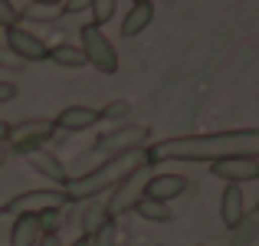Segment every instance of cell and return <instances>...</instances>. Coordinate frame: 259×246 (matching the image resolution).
<instances>
[{
  "label": "cell",
  "mask_w": 259,
  "mask_h": 246,
  "mask_svg": "<svg viewBox=\"0 0 259 246\" xmlns=\"http://www.w3.org/2000/svg\"><path fill=\"white\" fill-rule=\"evenodd\" d=\"M148 164H187V161H227V158H259V128H230L210 135H174L158 138L145 148Z\"/></svg>",
  "instance_id": "6da1fadb"
},
{
  "label": "cell",
  "mask_w": 259,
  "mask_h": 246,
  "mask_svg": "<svg viewBox=\"0 0 259 246\" xmlns=\"http://www.w3.org/2000/svg\"><path fill=\"white\" fill-rule=\"evenodd\" d=\"M148 158H145V148L141 151H125V154H112V158H105L99 164V168L85 171V174H76L69 177V184H66V197H69V203H79V200H95V197L108 194V190L115 187V184H121L132 171L145 168Z\"/></svg>",
  "instance_id": "7a4b0ae2"
},
{
  "label": "cell",
  "mask_w": 259,
  "mask_h": 246,
  "mask_svg": "<svg viewBox=\"0 0 259 246\" xmlns=\"http://www.w3.org/2000/svg\"><path fill=\"white\" fill-rule=\"evenodd\" d=\"M79 50H82V56H85V66H92L95 72H102V76H115V72H118V50H115V43L102 33V26L85 23L82 30H79Z\"/></svg>",
  "instance_id": "3957f363"
},
{
  "label": "cell",
  "mask_w": 259,
  "mask_h": 246,
  "mask_svg": "<svg viewBox=\"0 0 259 246\" xmlns=\"http://www.w3.org/2000/svg\"><path fill=\"white\" fill-rule=\"evenodd\" d=\"M53 138H56L53 118H23V121H17V125H10V132H7V151L26 158V154L46 148Z\"/></svg>",
  "instance_id": "277c9868"
},
{
  "label": "cell",
  "mask_w": 259,
  "mask_h": 246,
  "mask_svg": "<svg viewBox=\"0 0 259 246\" xmlns=\"http://www.w3.org/2000/svg\"><path fill=\"white\" fill-rule=\"evenodd\" d=\"M151 141H154V135H151V128H148V125L125 121V125H115L112 132L99 135L92 148L112 158V154H125V151H141V148H148Z\"/></svg>",
  "instance_id": "5b68a950"
},
{
  "label": "cell",
  "mask_w": 259,
  "mask_h": 246,
  "mask_svg": "<svg viewBox=\"0 0 259 246\" xmlns=\"http://www.w3.org/2000/svg\"><path fill=\"white\" fill-rule=\"evenodd\" d=\"M69 197L63 187H36V190H20L17 197L4 203V210L10 217L17 214H46V210H66Z\"/></svg>",
  "instance_id": "8992f818"
},
{
  "label": "cell",
  "mask_w": 259,
  "mask_h": 246,
  "mask_svg": "<svg viewBox=\"0 0 259 246\" xmlns=\"http://www.w3.org/2000/svg\"><path fill=\"white\" fill-rule=\"evenodd\" d=\"M151 174H154V168H151V164H145V168L132 171V174H128V177H125L121 184H115V187L108 190L105 214L118 220L121 214H128V210H135V203H138L141 197H145V184H148V177H151Z\"/></svg>",
  "instance_id": "52a82bcc"
},
{
  "label": "cell",
  "mask_w": 259,
  "mask_h": 246,
  "mask_svg": "<svg viewBox=\"0 0 259 246\" xmlns=\"http://www.w3.org/2000/svg\"><path fill=\"white\" fill-rule=\"evenodd\" d=\"M4 46L17 59H23V63H46V59H50V43H46L43 36H36L33 30H26L23 23H17V26L7 30V43Z\"/></svg>",
  "instance_id": "ba28073f"
},
{
  "label": "cell",
  "mask_w": 259,
  "mask_h": 246,
  "mask_svg": "<svg viewBox=\"0 0 259 246\" xmlns=\"http://www.w3.org/2000/svg\"><path fill=\"white\" fill-rule=\"evenodd\" d=\"M210 174L220 177L223 184H249L259 181V158H227V161H213Z\"/></svg>",
  "instance_id": "9c48e42d"
},
{
  "label": "cell",
  "mask_w": 259,
  "mask_h": 246,
  "mask_svg": "<svg viewBox=\"0 0 259 246\" xmlns=\"http://www.w3.org/2000/svg\"><path fill=\"white\" fill-rule=\"evenodd\" d=\"M187 190V177L184 174H174V171H154L145 184V197L151 200H161V203H171Z\"/></svg>",
  "instance_id": "30bf717a"
},
{
  "label": "cell",
  "mask_w": 259,
  "mask_h": 246,
  "mask_svg": "<svg viewBox=\"0 0 259 246\" xmlns=\"http://www.w3.org/2000/svg\"><path fill=\"white\" fill-rule=\"evenodd\" d=\"M26 161H30V168L36 171L39 177H46L50 181V187H66L69 184V168L63 164V158H56V154L50 151V148H39V151L26 154Z\"/></svg>",
  "instance_id": "8fae6325"
},
{
  "label": "cell",
  "mask_w": 259,
  "mask_h": 246,
  "mask_svg": "<svg viewBox=\"0 0 259 246\" xmlns=\"http://www.w3.org/2000/svg\"><path fill=\"white\" fill-rule=\"evenodd\" d=\"M99 121H102L99 108H92V105H66L63 112L53 118V125H56V132L79 135V132H89V128H95Z\"/></svg>",
  "instance_id": "7c38bea8"
},
{
  "label": "cell",
  "mask_w": 259,
  "mask_h": 246,
  "mask_svg": "<svg viewBox=\"0 0 259 246\" xmlns=\"http://www.w3.org/2000/svg\"><path fill=\"white\" fill-rule=\"evenodd\" d=\"M246 217V197H243V187L240 184H227L220 194V220L227 230H233L236 223Z\"/></svg>",
  "instance_id": "4fadbf2b"
},
{
  "label": "cell",
  "mask_w": 259,
  "mask_h": 246,
  "mask_svg": "<svg viewBox=\"0 0 259 246\" xmlns=\"http://www.w3.org/2000/svg\"><path fill=\"white\" fill-rule=\"evenodd\" d=\"M43 227L36 214H17L10 223V246H39Z\"/></svg>",
  "instance_id": "5bb4252c"
},
{
  "label": "cell",
  "mask_w": 259,
  "mask_h": 246,
  "mask_svg": "<svg viewBox=\"0 0 259 246\" xmlns=\"http://www.w3.org/2000/svg\"><path fill=\"white\" fill-rule=\"evenodd\" d=\"M154 20V4H132L128 7V17L121 20V36L132 39L138 33H145Z\"/></svg>",
  "instance_id": "9a60e30c"
},
{
  "label": "cell",
  "mask_w": 259,
  "mask_h": 246,
  "mask_svg": "<svg viewBox=\"0 0 259 246\" xmlns=\"http://www.w3.org/2000/svg\"><path fill=\"white\" fill-rule=\"evenodd\" d=\"M132 214H138L141 220H148V223H171V220H174L171 203L151 200V197H141V200L135 203V210H132Z\"/></svg>",
  "instance_id": "2e32d148"
},
{
  "label": "cell",
  "mask_w": 259,
  "mask_h": 246,
  "mask_svg": "<svg viewBox=\"0 0 259 246\" xmlns=\"http://www.w3.org/2000/svg\"><path fill=\"white\" fill-rule=\"evenodd\" d=\"M50 63L63 66V69H82L85 56L79 50V43H56V46H50Z\"/></svg>",
  "instance_id": "e0dca14e"
},
{
  "label": "cell",
  "mask_w": 259,
  "mask_h": 246,
  "mask_svg": "<svg viewBox=\"0 0 259 246\" xmlns=\"http://www.w3.org/2000/svg\"><path fill=\"white\" fill-rule=\"evenodd\" d=\"M105 220H108L105 200H99V197H95V200H85V210H82V217H79V227H82V233H79V236H92Z\"/></svg>",
  "instance_id": "ac0fdd59"
},
{
  "label": "cell",
  "mask_w": 259,
  "mask_h": 246,
  "mask_svg": "<svg viewBox=\"0 0 259 246\" xmlns=\"http://www.w3.org/2000/svg\"><path fill=\"white\" fill-rule=\"evenodd\" d=\"M256 233H259V210H256V217H243V220L230 230V246H249Z\"/></svg>",
  "instance_id": "d6986e66"
},
{
  "label": "cell",
  "mask_w": 259,
  "mask_h": 246,
  "mask_svg": "<svg viewBox=\"0 0 259 246\" xmlns=\"http://www.w3.org/2000/svg\"><path fill=\"white\" fill-rule=\"evenodd\" d=\"M99 115H102V121H118V125H125L128 115H132V102L128 99H112V102H105V105L99 108Z\"/></svg>",
  "instance_id": "ffe728a7"
},
{
  "label": "cell",
  "mask_w": 259,
  "mask_h": 246,
  "mask_svg": "<svg viewBox=\"0 0 259 246\" xmlns=\"http://www.w3.org/2000/svg\"><path fill=\"white\" fill-rule=\"evenodd\" d=\"M23 20H33V23H53V20L63 17V7H39V4H26L20 10Z\"/></svg>",
  "instance_id": "44dd1931"
},
{
  "label": "cell",
  "mask_w": 259,
  "mask_h": 246,
  "mask_svg": "<svg viewBox=\"0 0 259 246\" xmlns=\"http://www.w3.org/2000/svg\"><path fill=\"white\" fill-rule=\"evenodd\" d=\"M89 246H118V220L108 217V220L89 236Z\"/></svg>",
  "instance_id": "7402d4cb"
},
{
  "label": "cell",
  "mask_w": 259,
  "mask_h": 246,
  "mask_svg": "<svg viewBox=\"0 0 259 246\" xmlns=\"http://www.w3.org/2000/svg\"><path fill=\"white\" fill-rule=\"evenodd\" d=\"M115 10H118V0H92V23L105 26L115 17Z\"/></svg>",
  "instance_id": "603a6c76"
},
{
  "label": "cell",
  "mask_w": 259,
  "mask_h": 246,
  "mask_svg": "<svg viewBox=\"0 0 259 246\" xmlns=\"http://www.w3.org/2000/svg\"><path fill=\"white\" fill-rule=\"evenodd\" d=\"M36 217H39V227H43V236L59 233V227H63V210H46V214H36Z\"/></svg>",
  "instance_id": "cb8c5ba5"
},
{
  "label": "cell",
  "mask_w": 259,
  "mask_h": 246,
  "mask_svg": "<svg viewBox=\"0 0 259 246\" xmlns=\"http://www.w3.org/2000/svg\"><path fill=\"white\" fill-rule=\"evenodd\" d=\"M20 23V10L10 4V0H0V26L4 30H10V26Z\"/></svg>",
  "instance_id": "d4e9b609"
},
{
  "label": "cell",
  "mask_w": 259,
  "mask_h": 246,
  "mask_svg": "<svg viewBox=\"0 0 259 246\" xmlns=\"http://www.w3.org/2000/svg\"><path fill=\"white\" fill-rule=\"evenodd\" d=\"M23 59H17L7 46H0V69H10V72H23Z\"/></svg>",
  "instance_id": "484cf974"
},
{
  "label": "cell",
  "mask_w": 259,
  "mask_h": 246,
  "mask_svg": "<svg viewBox=\"0 0 259 246\" xmlns=\"http://www.w3.org/2000/svg\"><path fill=\"white\" fill-rule=\"evenodd\" d=\"M20 95V86L10 79H0V105H7V102H13Z\"/></svg>",
  "instance_id": "4316f807"
},
{
  "label": "cell",
  "mask_w": 259,
  "mask_h": 246,
  "mask_svg": "<svg viewBox=\"0 0 259 246\" xmlns=\"http://www.w3.org/2000/svg\"><path fill=\"white\" fill-rule=\"evenodd\" d=\"M82 10H92V0H66L63 4V13H82Z\"/></svg>",
  "instance_id": "83f0119b"
},
{
  "label": "cell",
  "mask_w": 259,
  "mask_h": 246,
  "mask_svg": "<svg viewBox=\"0 0 259 246\" xmlns=\"http://www.w3.org/2000/svg\"><path fill=\"white\" fill-rule=\"evenodd\" d=\"M39 246H66V243H63V236H59V233H46L43 240H39Z\"/></svg>",
  "instance_id": "f1b7e54d"
},
{
  "label": "cell",
  "mask_w": 259,
  "mask_h": 246,
  "mask_svg": "<svg viewBox=\"0 0 259 246\" xmlns=\"http://www.w3.org/2000/svg\"><path fill=\"white\" fill-rule=\"evenodd\" d=\"M30 4H39V7H63L66 0H30Z\"/></svg>",
  "instance_id": "f546056e"
},
{
  "label": "cell",
  "mask_w": 259,
  "mask_h": 246,
  "mask_svg": "<svg viewBox=\"0 0 259 246\" xmlns=\"http://www.w3.org/2000/svg\"><path fill=\"white\" fill-rule=\"evenodd\" d=\"M7 132H10V121H0V145H7Z\"/></svg>",
  "instance_id": "4dcf8cb0"
},
{
  "label": "cell",
  "mask_w": 259,
  "mask_h": 246,
  "mask_svg": "<svg viewBox=\"0 0 259 246\" xmlns=\"http://www.w3.org/2000/svg\"><path fill=\"white\" fill-rule=\"evenodd\" d=\"M69 246H89V236H76V240H72Z\"/></svg>",
  "instance_id": "1f68e13d"
},
{
  "label": "cell",
  "mask_w": 259,
  "mask_h": 246,
  "mask_svg": "<svg viewBox=\"0 0 259 246\" xmlns=\"http://www.w3.org/2000/svg\"><path fill=\"white\" fill-rule=\"evenodd\" d=\"M7 154H10V151H7V145H0V168L7 164Z\"/></svg>",
  "instance_id": "d6a6232c"
},
{
  "label": "cell",
  "mask_w": 259,
  "mask_h": 246,
  "mask_svg": "<svg viewBox=\"0 0 259 246\" xmlns=\"http://www.w3.org/2000/svg\"><path fill=\"white\" fill-rule=\"evenodd\" d=\"M0 217H7V210H4V203H0Z\"/></svg>",
  "instance_id": "836d02e7"
},
{
  "label": "cell",
  "mask_w": 259,
  "mask_h": 246,
  "mask_svg": "<svg viewBox=\"0 0 259 246\" xmlns=\"http://www.w3.org/2000/svg\"><path fill=\"white\" fill-rule=\"evenodd\" d=\"M135 4H151V0H135Z\"/></svg>",
  "instance_id": "e575fe53"
},
{
  "label": "cell",
  "mask_w": 259,
  "mask_h": 246,
  "mask_svg": "<svg viewBox=\"0 0 259 246\" xmlns=\"http://www.w3.org/2000/svg\"><path fill=\"white\" fill-rule=\"evenodd\" d=\"M197 246H203V243H197Z\"/></svg>",
  "instance_id": "d590c367"
},
{
  "label": "cell",
  "mask_w": 259,
  "mask_h": 246,
  "mask_svg": "<svg viewBox=\"0 0 259 246\" xmlns=\"http://www.w3.org/2000/svg\"><path fill=\"white\" fill-rule=\"evenodd\" d=\"M256 210H259V207H256Z\"/></svg>",
  "instance_id": "8d00e7d4"
}]
</instances>
